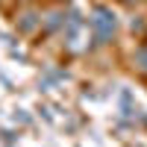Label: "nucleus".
<instances>
[{
	"label": "nucleus",
	"mask_w": 147,
	"mask_h": 147,
	"mask_svg": "<svg viewBox=\"0 0 147 147\" xmlns=\"http://www.w3.org/2000/svg\"><path fill=\"white\" fill-rule=\"evenodd\" d=\"M62 24H65V18L59 15V12H50V15H47V21H44V30H47V32H53L56 27H62Z\"/></svg>",
	"instance_id": "obj_3"
},
{
	"label": "nucleus",
	"mask_w": 147,
	"mask_h": 147,
	"mask_svg": "<svg viewBox=\"0 0 147 147\" xmlns=\"http://www.w3.org/2000/svg\"><path fill=\"white\" fill-rule=\"evenodd\" d=\"M118 30V21H115V12L109 6H94L91 9V32L100 44H109L112 35Z\"/></svg>",
	"instance_id": "obj_1"
},
{
	"label": "nucleus",
	"mask_w": 147,
	"mask_h": 147,
	"mask_svg": "<svg viewBox=\"0 0 147 147\" xmlns=\"http://www.w3.org/2000/svg\"><path fill=\"white\" fill-rule=\"evenodd\" d=\"M136 65H138L141 71H147V47H141V50L136 53Z\"/></svg>",
	"instance_id": "obj_4"
},
{
	"label": "nucleus",
	"mask_w": 147,
	"mask_h": 147,
	"mask_svg": "<svg viewBox=\"0 0 147 147\" xmlns=\"http://www.w3.org/2000/svg\"><path fill=\"white\" fill-rule=\"evenodd\" d=\"M59 3H65V0H59Z\"/></svg>",
	"instance_id": "obj_6"
},
{
	"label": "nucleus",
	"mask_w": 147,
	"mask_h": 147,
	"mask_svg": "<svg viewBox=\"0 0 147 147\" xmlns=\"http://www.w3.org/2000/svg\"><path fill=\"white\" fill-rule=\"evenodd\" d=\"M35 24H38V15H35V12H27L24 21L18 24V30H21V32H30V30H35Z\"/></svg>",
	"instance_id": "obj_2"
},
{
	"label": "nucleus",
	"mask_w": 147,
	"mask_h": 147,
	"mask_svg": "<svg viewBox=\"0 0 147 147\" xmlns=\"http://www.w3.org/2000/svg\"><path fill=\"white\" fill-rule=\"evenodd\" d=\"M124 3H136V0H124Z\"/></svg>",
	"instance_id": "obj_5"
}]
</instances>
